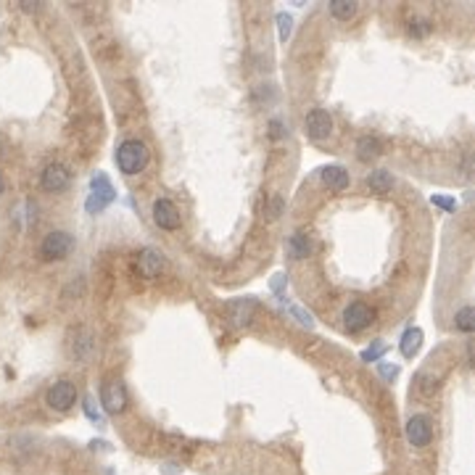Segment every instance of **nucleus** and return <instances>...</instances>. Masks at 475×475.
I'll use <instances>...</instances> for the list:
<instances>
[{"instance_id": "nucleus-8", "label": "nucleus", "mask_w": 475, "mask_h": 475, "mask_svg": "<svg viewBox=\"0 0 475 475\" xmlns=\"http://www.w3.org/2000/svg\"><path fill=\"white\" fill-rule=\"evenodd\" d=\"M304 127H306V135H309L312 140H325V138H330V132H332V119L328 111L312 109L306 114Z\"/></svg>"}, {"instance_id": "nucleus-11", "label": "nucleus", "mask_w": 475, "mask_h": 475, "mask_svg": "<svg viewBox=\"0 0 475 475\" xmlns=\"http://www.w3.org/2000/svg\"><path fill=\"white\" fill-rule=\"evenodd\" d=\"M154 222L161 230H177L180 227V211L169 198H156L154 204Z\"/></svg>"}, {"instance_id": "nucleus-16", "label": "nucleus", "mask_w": 475, "mask_h": 475, "mask_svg": "<svg viewBox=\"0 0 475 475\" xmlns=\"http://www.w3.org/2000/svg\"><path fill=\"white\" fill-rule=\"evenodd\" d=\"M383 154V142L375 138V135H364L357 140V156L362 161H370V158H378Z\"/></svg>"}, {"instance_id": "nucleus-1", "label": "nucleus", "mask_w": 475, "mask_h": 475, "mask_svg": "<svg viewBox=\"0 0 475 475\" xmlns=\"http://www.w3.org/2000/svg\"><path fill=\"white\" fill-rule=\"evenodd\" d=\"M148 145L140 140H125L116 148V164L125 174H140L148 167Z\"/></svg>"}, {"instance_id": "nucleus-18", "label": "nucleus", "mask_w": 475, "mask_h": 475, "mask_svg": "<svg viewBox=\"0 0 475 475\" xmlns=\"http://www.w3.org/2000/svg\"><path fill=\"white\" fill-rule=\"evenodd\" d=\"M367 188L372 190V193H388V190L394 188V177H391V172H386V169L370 172V177H367Z\"/></svg>"}, {"instance_id": "nucleus-25", "label": "nucleus", "mask_w": 475, "mask_h": 475, "mask_svg": "<svg viewBox=\"0 0 475 475\" xmlns=\"http://www.w3.org/2000/svg\"><path fill=\"white\" fill-rule=\"evenodd\" d=\"M291 24H293V19H291V16L288 14H277V30H280V40H288V37H291V30H293V27H291Z\"/></svg>"}, {"instance_id": "nucleus-6", "label": "nucleus", "mask_w": 475, "mask_h": 475, "mask_svg": "<svg viewBox=\"0 0 475 475\" xmlns=\"http://www.w3.org/2000/svg\"><path fill=\"white\" fill-rule=\"evenodd\" d=\"M404 430H407V441L412 446H417V449H423V446L433 441V425H430V420L425 414H412Z\"/></svg>"}, {"instance_id": "nucleus-14", "label": "nucleus", "mask_w": 475, "mask_h": 475, "mask_svg": "<svg viewBox=\"0 0 475 475\" xmlns=\"http://www.w3.org/2000/svg\"><path fill=\"white\" fill-rule=\"evenodd\" d=\"M312 251H315V240L306 235V233H293L291 235V240H288L291 259H306V256H312Z\"/></svg>"}, {"instance_id": "nucleus-28", "label": "nucleus", "mask_w": 475, "mask_h": 475, "mask_svg": "<svg viewBox=\"0 0 475 475\" xmlns=\"http://www.w3.org/2000/svg\"><path fill=\"white\" fill-rule=\"evenodd\" d=\"M280 211H283V201H280V198H272V201H269V209H267V217L269 220H275Z\"/></svg>"}, {"instance_id": "nucleus-9", "label": "nucleus", "mask_w": 475, "mask_h": 475, "mask_svg": "<svg viewBox=\"0 0 475 475\" xmlns=\"http://www.w3.org/2000/svg\"><path fill=\"white\" fill-rule=\"evenodd\" d=\"M40 185L48 193H61L69 185V169L63 164H59V161L48 164L45 169H43V174H40Z\"/></svg>"}, {"instance_id": "nucleus-20", "label": "nucleus", "mask_w": 475, "mask_h": 475, "mask_svg": "<svg viewBox=\"0 0 475 475\" xmlns=\"http://www.w3.org/2000/svg\"><path fill=\"white\" fill-rule=\"evenodd\" d=\"M330 14L335 16L338 21H348L351 16L357 14V3H351V0H332Z\"/></svg>"}, {"instance_id": "nucleus-3", "label": "nucleus", "mask_w": 475, "mask_h": 475, "mask_svg": "<svg viewBox=\"0 0 475 475\" xmlns=\"http://www.w3.org/2000/svg\"><path fill=\"white\" fill-rule=\"evenodd\" d=\"M45 401L50 410L69 412L74 407V401H77V386L69 383V380H59V383H53V386L48 388Z\"/></svg>"}, {"instance_id": "nucleus-24", "label": "nucleus", "mask_w": 475, "mask_h": 475, "mask_svg": "<svg viewBox=\"0 0 475 475\" xmlns=\"http://www.w3.org/2000/svg\"><path fill=\"white\" fill-rule=\"evenodd\" d=\"M82 407H85V414H87L93 423H101V420H103V414H101V410H98V404H95L93 396H85V404H82Z\"/></svg>"}, {"instance_id": "nucleus-15", "label": "nucleus", "mask_w": 475, "mask_h": 475, "mask_svg": "<svg viewBox=\"0 0 475 475\" xmlns=\"http://www.w3.org/2000/svg\"><path fill=\"white\" fill-rule=\"evenodd\" d=\"M322 182L335 193H341V190L348 188V172L338 164H330V167L322 169Z\"/></svg>"}, {"instance_id": "nucleus-26", "label": "nucleus", "mask_w": 475, "mask_h": 475, "mask_svg": "<svg viewBox=\"0 0 475 475\" xmlns=\"http://www.w3.org/2000/svg\"><path fill=\"white\" fill-rule=\"evenodd\" d=\"M433 206H441L443 211H454V209H457V201H454V198H443V196H433Z\"/></svg>"}, {"instance_id": "nucleus-19", "label": "nucleus", "mask_w": 475, "mask_h": 475, "mask_svg": "<svg viewBox=\"0 0 475 475\" xmlns=\"http://www.w3.org/2000/svg\"><path fill=\"white\" fill-rule=\"evenodd\" d=\"M439 380H441V375H439V372L433 375V370H430V367H425V370L417 375V388H420V394L433 396V394H436V388H439Z\"/></svg>"}, {"instance_id": "nucleus-4", "label": "nucleus", "mask_w": 475, "mask_h": 475, "mask_svg": "<svg viewBox=\"0 0 475 475\" xmlns=\"http://www.w3.org/2000/svg\"><path fill=\"white\" fill-rule=\"evenodd\" d=\"M101 404L109 414H119L127 407V388L119 378H109L101 386Z\"/></svg>"}, {"instance_id": "nucleus-29", "label": "nucleus", "mask_w": 475, "mask_h": 475, "mask_svg": "<svg viewBox=\"0 0 475 475\" xmlns=\"http://www.w3.org/2000/svg\"><path fill=\"white\" fill-rule=\"evenodd\" d=\"M380 375H383V378H396V375H399V367H388V364H380Z\"/></svg>"}, {"instance_id": "nucleus-30", "label": "nucleus", "mask_w": 475, "mask_h": 475, "mask_svg": "<svg viewBox=\"0 0 475 475\" xmlns=\"http://www.w3.org/2000/svg\"><path fill=\"white\" fill-rule=\"evenodd\" d=\"M283 285H285V275H275V280H272V291L280 296L283 293Z\"/></svg>"}, {"instance_id": "nucleus-12", "label": "nucleus", "mask_w": 475, "mask_h": 475, "mask_svg": "<svg viewBox=\"0 0 475 475\" xmlns=\"http://www.w3.org/2000/svg\"><path fill=\"white\" fill-rule=\"evenodd\" d=\"M253 315H256V304L251 299H237L227 304V319L237 325V328H246L251 325Z\"/></svg>"}, {"instance_id": "nucleus-31", "label": "nucleus", "mask_w": 475, "mask_h": 475, "mask_svg": "<svg viewBox=\"0 0 475 475\" xmlns=\"http://www.w3.org/2000/svg\"><path fill=\"white\" fill-rule=\"evenodd\" d=\"M21 8H24V11H37V8H40V6H34V3H27V0H24V3H21Z\"/></svg>"}, {"instance_id": "nucleus-27", "label": "nucleus", "mask_w": 475, "mask_h": 475, "mask_svg": "<svg viewBox=\"0 0 475 475\" xmlns=\"http://www.w3.org/2000/svg\"><path fill=\"white\" fill-rule=\"evenodd\" d=\"M291 315L299 317V322H304L306 328H312V317H309V312H304V309H299V306H291Z\"/></svg>"}, {"instance_id": "nucleus-17", "label": "nucleus", "mask_w": 475, "mask_h": 475, "mask_svg": "<svg viewBox=\"0 0 475 475\" xmlns=\"http://www.w3.org/2000/svg\"><path fill=\"white\" fill-rule=\"evenodd\" d=\"M420 346H423V330H420V328L404 330V335H401V354H404L407 359H412V357L420 351Z\"/></svg>"}, {"instance_id": "nucleus-5", "label": "nucleus", "mask_w": 475, "mask_h": 475, "mask_svg": "<svg viewBox=\"0 0 475 475\" xmlns=\"http://www.w3.org/2000/svg\"><path fill=\"white\" fill-rule=\"evenodd\" d=\"M69 251H72V237H69V233H61V230L48 233L43 237V243H40V256L48 259V262L50 259H63Z\"/></svg>"}, {"instance_id": "nucleus-32", "label": "nucleus", "mask_w": 475, "mask_h": 475, "mask_svg": "<svg viewBox=\"0 0 475 475\" xmlns=\"http://www.w3.org/2000/svg\"><path fill=\"white\" fill-rule=\"evenodd\" d=\"M0 193H3V177H0Z\"/></svg>"}, {"instance_id": "nucleus-7", "label": "nucleus", "mask_w": 475, "mask_h": 475, "mask_svg": "<svg viewBox=\"0 0 475 475\" xmlns=\"http://www.w3.org/2000/svg\"><path fill=\"white\" fill-rule=\"evenodd\" d=\"M372 317H375V312L364 301H354L344 309V328L348 332H359L372 322Z\"/></svg>"}, {"instance_id": "nucleus-22", "label": "nucleus", "mask_w": 475, "mask_h": 475, "mask_svg": "<svg viewBox=\"0 0 475 475\" xmlns=\"http://www.w3.org/2000/svg\"><path fill=\"white\" fill-rule=\"evenodd\" d=\"M386 354V344H372V346H367L362 351V362H378L380 357Z\"/></svg>"}, {"instance_id": "nucleus-23", "label": "nucleus", "mask_w": 475, "mask_h": 475, "mask_svg": "<svg viewBox=\"0 0 475 475\" xmlns=\"http://www.w3.org/2000/svg\"><path fill=\"white\" fill-rule=\"evenodd\" d=\"M430 30H433V24L427 19H412L410 21V34H414V37H425Z\"/></svg>"}, {"instance_id": "nucleus-13", "label": "nucleus", "mask_w": 475, "mask_h": 475, "mask_svg": "<svg viewBox=\"0 0 475 475\" xmlns=\"http://www.w3.org/2000/svg\"><path fill=\"white\" fill-rule=\"evenodd\" d=\"M161 269H164V256L156 249H145V251L138 253V272H140L145 280L158 277Z\"/></svg>"}, {"instance_id": "nucleus-21", "label": "nucleus", "mask_w": 475, "mask_h": 475, "mask_svg": "<svg viewBox=\"0 0 475 475\" xmlns=\"http://www.w3.org/2000/svg\"><path fill=\"white\" fill-rule=\"evenodd\" d=\"M475 312H473V306H462L457 312V317H454V325H457V330L462 332H473L475 328Z\"/></svg>"}, {"instance_id": "nucleus-2", "label": "nucleus", "mask_w": 475, "mask_h": 475, "mask_svg": "<svg viewBox=\"0 0 475 475\" xmlns=\"http://www.w3.org/2000/svg\"><path fill=\"white\" fill-rule=\"evenodd\" d=\"M116 198V193H114V185L109 182V177L103 172H95L93 180H90V198H87V211L90 214H98V211H103L106 206L111 204Z\"/></svg>"}, {"instance_id": "nucleus-10", "label": "nucleus", "mask_w": 475, "mask_h": 475, "mask_svg": "<svg viewBox=\"0 0 475 475\" xmlns=\"http://www.w3.org/2000/svg\"><path fill=\"white\" fill-rule=\"evenodd\" d=\"M69 351H72V357H74V359H79V362H87V359L93 357V351H95V335L87 330V328H77V330L72 332Z\"/></svg>"}]
</instances>
